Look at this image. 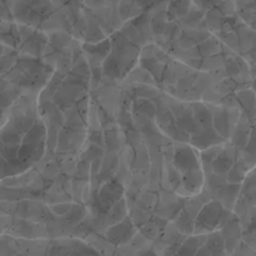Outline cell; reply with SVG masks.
I'll list each match as a JSON object with an SVG mask.
<instances>
[{
	"mask_svg": "<svg viewBox=\"0 0 256 256\" xmlns=\"http://www.w3.org/2000/svg\"><path fill=\"white\" fill-rule=\"evenodd\" d=\"M224 216H228L226 209L219 202H210L195 216L192 232L195 235H208L218 232L225 222Z\"/></svg>",
	"mask_w": 256,
	"mask_h": 256,
	"instance_id": "cell-1",
	"label": "cell"
},
{
	"mask_svg": "<svg viewBox=\"0 0 256 256\" xmlns=\"http://www.w3.org/2000/svg\"><path fill=\"white\" fill-rule=\"evenodd\" d=\"M194 256H226L222 232L218 230L208 234L205 242L199 248Z\"/></svg>",
	"mask_w": 256,
	"mask_h": 256,
	"instance_id": "cell-2",
	"label": "cell"
},
{
	"mask_svg": "<svg viewBox=\"0 0 256 256\" xmlns=\"http://www.w3.org/2000/svg\"><path fill=\"white\" fill-rule=\"evenodd\" d=\"M192 0H169L165 9V15L170 20H179L189 14Z\"/></svg>",
	"mask_w": 256,
	"mask_h": 256,
	"instance_id": "cell-3",
	"label": "cell"
},
{
	"mask_svg": "<svg viewBox=\"0 0 256 256\" xmlns=\"http://www.w3.org/2000/svg\"><path fill=\"white\" fill-rule=\"evenodd\" d=\"M206 236L208 235H194L188 238L180 246H178L174 256H194L199 248L205 242Z\"/></svg>",
	"mask_w": 256,
	"mask_h": 256,
	"instance_id": "cell-4",
	"label": "cell"
},
{
	"mask_svg": "<svg viewBox=\"0 0 256 256\" xmlns=\"http://www.w3.org/2000/svg\"><path fill=\"white\" fill-rule=\"evenodd\" d=\"M130 229H132L130 222L124 220L108 232V239L115 244H124L132 238V235H129V232H128Z\"/></svg>",
	"mask_w": 256,
	"mask_h": 256,
	"instance_id": "cell-5",
	"label": "cell"
},
{
	"mask_svg": "<svg viewBox=\"0 0 256 256\" xmlns=\"http://www.w3.org/2000/svg\"><path fill=\"white\" fill-rule=\"evenodd\" d=\"M86 9H99V8L105 6H114L118 8L119 0H82Z\"/></svg>",
	"mask_w": 256,
	"mask_h": 256,
	"instance_id": "cell-6",
	"label": "cell"
},
{
	"mask_svg": "<svg viewBox=\"0 0 256 256\" xmlns=\"http://www.w3.org/2000/svg\"><path fill=\"white\" fill-rule=\"evenodd\" d=\"M222 2H229V0H222Z\"/></svg>",
	"mask_w": 256,
	"mask_h": 256,
	"instance_id": "cell-7",
	"label": "cell"
}]
</instances>
